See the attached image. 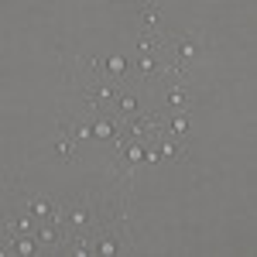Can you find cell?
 Listing matches in <instances>:
<instances>
[{"label": "cell", "mask_w": 257, "mask_h": 257, "mask_svg": "<svg viewBox=\"0 0 257 257\" xmlns=\"http://www.w3.org/2000/svg\"><path fill=\"white\" fill-rule=\"evenodd\" d=\"M123 158L131 161V165H141V161H144V141H131V148H127Z\"/></svg>", "instance_id": "obj_8"}, {"label": "cell", "mask_w": 257, "mask_h": 257, "mask_svg": "<svg viewBox=\"0 0 257 257\" xmlns=\"http://www.w3.org/2000/svg\"><path fill=\"white\" fill-rule=\"evenodd\" d=\"M161 103L168 113H196L199 106V93L192 86H161Z\"/></svg>", "instance_id": "obj_1"}, {"label": "cell", "mask_w": 257, "mask_h": 257, "mask_svg": "<svg viewBox=\"0 0 257 257\" xmlns=\"http://www.w3.org/2000/svg\"><path fill=\"white\" fill-rule=\"evenodd\" d=\"M76 151H79V141L72 138L69 131H59V134H55V155H59L65 165H72V161H76Z\"/></svg>", "instance_id": "obj_5"}, {"label": "cell", "mask_w": 257, "mask_h": 257, "mask_svg": "<svg viewBox=\"0 0 257 257\" xmlns=\"http://www.w3.org/2000/svg\"><path fill=\"white\" fill-rule=\"evenodd\" d=\"M103 65H106V79H123V76H127V69H131V62L123 59V55H110Z\"/></svg>", "instance_id": "obj_6"}, {"label": "cell", "mask_w": 257, "mask_h": 257, "mask_svg": "<svg viewBox=\"0 0 257 257\" xmlns=\"http://www.w3.org/2000/svg\"><path fill=\"white\" fill-rule=\"evenodd\" d=\"M113 110H117L120 123H123V120L141 117V93H138V89H131V86H123V89L117 93V103H113Z\"/></svg>", "instance_id": "obj_2"}, {"label": "cell", "mask_w": 257, "mask_h": 257, "mask_svg": "<svg viewBox=\"0 0 257 257\" xmlns=\"http://www.w3.org/2000/svg\"><path fill=\"white\" fill-rule=\"evenodd\" d=\"M38 250H41L38 237H18V243H14V254H21V257H31V254H38Z\"/></svg>", "instance_id": "obj_7"}, {"label": "cell", "mask_w": 257, "mask_h": 257, "mask_svg": "<svg viewBox=\"0 0 257 257\" xmlns=\"http://www.w3.org/2000/svg\"><path fill=\"white\" fill-rule=\"evenodd\" d=\"M161 18H165V7L161 4H148V7H141V35H161Z\"/></svg>", "instance_id": "obj_3"}, {"label": "cell", "mask_w": 257, "mask_h": 257, "mask_svg": "<svg viewBox=\"0 0 257 257\" xmlns=\"http://www.w3.org/2000/svg\"><path fill=\"white\" fill-rule=\"evenodd\" d=\"M120 131V117L117 113H99V117H93V138L99 141H113Z\"/></svg>", "instance_id": "obj_4"}]
</instances>
